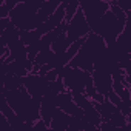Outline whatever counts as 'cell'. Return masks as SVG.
I'll list each match as a JSON object with an SVG mask.
<instances>
[{
	"label": "cell",
	"mask_w": 131,
	"mask_h": 131,
	"mask_svg": "<svg viewBox=\"0 0 131 131\" xmlns=\"http://www.w3.org/2000/svg\"><path fill=\"white\" fill-rule=\"evenodd\" d=\"M56 102H57V108L65 111V113H68L74 117H79V119H85L83 117V111L80 106H77V103L74 102L73 99V93L68 91L67 88H65L63 91H60L56 97Z\"/></svg>",
	"instance_id": "ba28073f"
},
{
	"label": "cell",
	"mask_w": 131,
	"mask_h": 131,
	"mask_svg": "<svg viewBox=\"0 0 131 131\" xmlns=\"http://www.w3.org/2000/svg\"><path fill=\"white\" fill-rule=\"evenodd\" d=\"M94 105H96V108H97V111H99L102 120L111 123V125L116 126V128H129V120H128V117L123 116V113H122L114 103H111L108 99H103V100L99 102V103L94 102Z\"/></svg>",
	"instance_id": "5b68a950"
},
{
	"label": "cell",
	"mask_w": 131,
	"mask_h": 131,
	"mask_svg": "<svg viewBox=\"0 0 131 131\" xmlns=\"http://www.w3.org/2000/svg\"><path fill=\"white\" fill-rule=\"evenodd\" d=\"M68 45H70V43H68V40H67V34H65V31H63V32H60V34L57 36V39L51 43V49H52L54 54H62V52L67 51Z\"/></svg>",
	"instance_id": "7c38bea8"
},
{
	"label": "cell",
	"mask_w": 131,
	"mask_h": 131,
	"mask_svg": "<svg viewBox=\"0 0 131 131\" xmlns=\"http://www.w3.org/2000/svg\"><path fill=\"white\" fill-rule=\"evenodd\" d=\"M91 32L90 29V25L79 6V9L74 13V16L65 23V34H67V40L68 43L77 40V39H82V37H86L88 34Z\"/></svg>",
	"instance_id": "8992f818"
},
{
	"label": "cell",
	"mask_w": 131,
	"mask_h": 131,
	"mask_svg": "<svg viewBox=\"0 0 131 131\" xmlns=\"http://www.w3.org/2000/svg\"><path fill=\"white\" fill-rule=\"evenodd\" d=\"M48 85H49V82L46 80V77L42 74H37V73H28L26 76L22 77V86L37 102H40L42 96L46 93Z\"/></svg>",
	"instance_id": "52a82bcc"
},
{
	"label": "cell",
	"mask_w": 131,
	"mask_h": 131,
	"mask_svg": "<svg viewBox=\"0 0 131 131\" xmlns=\"http://www.w3.org/2000/svg\"><path fill=\"white\" fill-rule=\"evenodd\" d=\"M129 17V16H128ZM126 20L128 19H120V17H117V16H114L110 9L97 20V23L91 28V32H96L97 36H100L103 40H105V43H106V46L108 45H111L116 39H117V36L123 31V28H125V25H126Z\"/></svg>",
	"instance_id": "3957f363"
},
{
	"label": "cell",
	"mask_w": 131,
	"mask_h": 131,
	"mask_svg": "<svg viewBox=\"0 0 131 131\" xmlns=\"http://www.w3.org/2000/svg\"><path fill=\"white\" fill-rule=\"evenodd\" d=\"M3 94L8 105L23 122L32 125L37 119H40L39 102L32 99L23 86L14 88V90H3Z\"/></svg>",
	"instance_id": "6da1fadb"
},
{
	"label": "cell",
	"mask_w": 131,
	"mask_h": 131,
	"mask_svg": "<svg viewBox=\"0 0 131 131\" xmlns=\"http://www.w3.org/2000/svg\"><path fill=\"white\" fill-rule=\"evenodd\" d=\"M105 48H106L105 40L100 36H97L96 32H90L85 37V40H83L82 46L79 48V51L76 52V56L68 62V65L91 73L94 62L97 60V57L100 56V52Z\"/></svg>",
	"instance_id": "7a4b0ae2"
},
{
	"label": "cell",
	"mask_w": 131,
	"mask_h": 131,
	"mask_svg": "<svg viewBox=\"0 0 131 131\" xmlns=\"http://www.w3.org/2000/svg\"><path fill=\"white\" fill-rule=\"evenodd\" d=\"M91 79H93V83H94L97 93L102 94L103 97H106L108 93L113 90V77H111L110 71L100 70V68H93Z\"/></svg>",
	"instance_id": "9c48e42d"
},
{
	"label": "cell",
	"mask_w": 131,
	"mask_h": 131,
	"mask_svg": "<svg viewBox=\"0 0 131 131\" xmlns=\"http://www.w3.org/2000/svg\"><path fill=\"white\" fill-rule=\"evenodd\" d=\"M108 3H116L125 13H131V0H106Z\"/></svg>",
	"instance_id": "9a60e30c"
},
{
	"label": "cell",
	"mask_w": 131,
	"mask_h": 131,
	"mask_svg": "<svg viewBox=\"0 0 131 131\" xmlns=\"http://www.w3.org/2000/svg\"><path fill=\"white\" fill-rule=\"evenodd\" d=\"M42 36L36 31V29H20V40L26 45H32V43H37L39 39Z\"/></svg>",
	"instance_id": "4fadbf2b"
},
{
	"label": "cell",
	"mask_w": 131,
	"mask_h": 131,
	"mask_svg": "<svg viewBox=\"0 0 131 131\" xmlns=\"http://www.w3.org/2000/svg\"><path fill=\"white\" fill-rule=\"evenodd\" d=\"M71 114L65 113L62 110H56L49 123H48V129H52V131H68L70 128V122H71Z\"/></svg>",
	"instance_id": "30bf717a"
},
{
	"label": "cell",
	"mask_w": 131,
	"mask_h": 131,
	"mask_svg": "<svg viewBox=\"0 0 131 131\" xmlns=\"http://www.w3.org/2000/svg\"><path fill=\"white\" fill-rule=\"evenodd\" d=\"M19 39H20V29H19L17 26H14L13 23H9V25L2 31V34H0V40H2V43H3L6 48L11 46L13 43H16Z\"/></svg>",
	"instance_id": "8fae6325"
},
{
	"label": "cell",
	"mask_w": 131,
	"mask_h": 131,
	"mask_svg": "<svg viewBox=\"0 0 131 131\" xmlns=\"http://www.w3.org/2000/svg\"><path fill=\"white\" fill-rule=\"evenodd\" d=\"M32 129H45V131H46V129H48V125H46L42 119H37V120L32 123Z\"/></svg>",
	"instance_id": "2e32d148"
},
{
	"label": "cell",
	"mask_w": 131,
	"mask_h": 131,
	"mask_svg": "<svg viewBox=\"0 0 131 131\" xmlns=\"http://www.w3.org/2000/svg\"><path fill=\"white\" fill-rule=\"evenodd\" d=\"M65 9V22H68L74 13L79 9V0H62V3H60Z\"/></svg>",
	"instance_id": "5bb4252c"
},
{
	"label": "cell",
	"mask_w": 131,
	"mask_h": 131,
	"mask_svg": "<svg viewBox=\"0 0 131 131\" xmlns=\"http://www.w3.org/2000/svg\"><path fill=\"white\" fill-rule=\"evenodd\" d=\"M59 76L63 80V85L68 91H71L73 94H79L85 91V83L88 80V77L91 76V73L71 67V65H65L63 68H60Z\"/></svg>",
	"instance_id": "277c9868"
}]
</instances>
